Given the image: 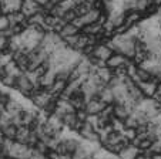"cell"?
<instances>
[{
    "label": "cell",
    "mask_w": 161,
    "mask_h": 159,
    "mask_svg": "<svg viewBox=\"0 0 161 159\" xmlns=\"http://www.w3.org/2000/svg\"><path fill=\"white\" fill-rule=\"evenodd\" d=\"M69 101L71 102V105L74 107L76 111H80V109H84L86 108V104H87V98L84 97V94L81 93V90L74 93L73 95L69 98Z\"/></svg>",
    "instance_id": "11"
},
{
    "label": "cell",
    "mask_w": 161,
    "mask_h": 159,
    "mask_svg": "<svg viewBox=\"0 0 161 159\" xmlns=\"http://www.w3.org/2000/svg\"><path fill=\"white\" fill-rule=\"evenodd\" d=\"M113 53L114 51L111 50V47L107 43H98V44L94 45V48H93V51H91V54L88 57L97 58V60H101V61H107Z\"/></svg>",
    "instance_id": "3"
},
{
    "label": "cell",
    "mask_w": 161,
    "mask_h": 159,
    "mask_svg": "<svg viewBox=\"0 0 161 159\" xmlns=\"http://www.w3.org/2000/svg\"><path fill=\"white\" fill-rule=\"evenodd\" d=\"M31 134H33L31 126L21 125V126H19V128H17V134H16V139H14V141L20 142V144H26V145H27V141H29V138L31 136Z\"/></svg>",
    "instance_id": "13"
},
{
    "label": "cell",
    "mask_w": 161,
    "mask_h": 159,
    "mask_svg": "<svg viewBox=\"0 0 161 159\" xmlns=\"http://www.w3.org/2000/svg\"><path fill=\"white\" fill-rule=\"evenodd\" d=\"M21 4H23V0H0V9L3 14L20 12Z\"/></svg>",
    "instance_id": "8"
},
{
    "label": "cell",
    "mask_w": 161,
    "mask_h": 159,
    "mask_svg": "<svg viewBox=\"0 0 161 159\" xmlns=\"http://www.w3.org/2000/svg\"><path fill=\"white\" fill-rule=\"evenodd\" d=\"M17 125H14V124H9V125L3 126V128H0V131H2V134H3V136L6 139H13L14 141L16 139V134H17Z\"/></svg>",
    "instance_id": "18"
},
{
    "label": "cell",
    "mask_w": 161,
    "mask_h": 159,
    "mask_svg": "<svg viewBox=\"0 0 161 159\" xmlns=\"http://www.w3.org/2000/svg\"><path fill=\"white\" fill-rule=\"evenodd\" d=\"M108 104H106V102H103L98 97H93V98H90L87 101V104H86V111H87L88 115H98L103 112V109L106 108Z\"/></svg>",
    "instance_id": "4"
},
{
    "label": "cell",
    "mask_w": 161,
    "mask_h": 159,
    "mask_svg": "<svg viewBox=\"0 0 161 159\" xmlns=\"http://www.w3.org/2000/svg\"><path fill=\"white\" fill-rule=\"evenodd\" d=\"M144 19V14L138 10H127L125 12V20H124V26L125 29H131L137 24H140V21Z\"/></svg>",
    "instance_id": "9"
},
{
    "label": "cell",
    "mask_w": 161,
    "mask_h": 159,
    "mask_svg": "<svg viewBox=\"0 0 161 159\" xmlns=\"http://www.w3.org/2000/svg\"><path fill=\"white\" fill-rule=\"evenodd\" d=\"M21 12L26 17H30L33 14H37L40 12H46L44 7L40 3H37L36 0H23V4H21Z\"/></svg>",
    "instance_id": "5"
},
{
    "label": "cell",
    "mask_w": 161,
    "mask_h": 159,
    "mask_svg": "<svg viewBox=\"0 0 161 159\" xmlns=\"http://www.w3.org/2000/svg\"><path fill=\"white\" fill-rule=\"evenodd\" d=\"M138 152H140V148L134 146L133 144H128L127 146L123 148V151L117 155V158L119 159H136Z\"/></svg>",
    "instance_id": "15"
},
{
    "label": "cell",
    "mask_w": 161,
    "mask_h": 159,
    "mask_svg": "<svg viewBox=\"0 0 161 159\" xmlns=\"http://www.w3.org/2000/svg\"><path fill=\"white\" fill-rule=\"evenodd\" d=\"M9 45H10V37H7L3 33H0V51L9 50Z\"/></svg>",
    "instance_id": "21"
},
{
    "label": "cell",
    "mask_w": 161,
    "mask_h": 159,
    "mask_svg": "<svg viewBox=\"0 0 161 159\" xmlns=\"http://www.w3.org/2000/svg\"><path fill=\"white\" fill-rule=\"evenodd\" d=\"M154 95H157V97H161V81L157 84V91H155V94Z\"/></svg>",
    "instance_id": "22"
},
{
    "label": "cell",
    "mask_w": 161,
    "mask_h": 159,
    "mask_svg": "<svg viewBox=\"0 0 161 159\" xmlns=\"http://www.w3.org/2000/svg\"><path fill=\"white\" fill-rule=\"evenodd\" d=\"M97 97L106 104H114L116 98H114V93H113V88L110 85H104V87L100 88Z\"/></svg>",
    "instance_id": "14"
},
{
    "label": "cell",
    "mask_w": 161,
    "mask_h": 159,
    "mask_svg": "<svg viewBox=\"0 0 161 159\" xmlns=\"http://www.w3.org/2000/svg\"><path fill=\"white\" fill-rule=\"evenodd\" d=\"M67 84H69V81H66V80H58V78H56V81L53 82V85L49 88V93L52 94L54 98H60V97L63 95L64 90H66Z\"/></svg>",
    "instance_id": "12"
},
{
    "label": "cell",
    "mask_w": 161,
    "mask_h": 159,
    "mask_svg": "<svg viewBox=\"0 0 161 159\" xmlns=\"http://www.w3.org/2000/svg\"><path fill=\"white\" fill-rule=\"evenodd\" d=\"M14 90H17L19 93H21L23 95H26V97H29V98H30L31 94L36 91V85L31 82V80L27 77V74H26V72H21V74L16 78V87H14Z\"/></svg>",
    "instance_id": "1"
},
{
    "label": "cell",
    "mask_w": 161,
    "mask_h": 159,
    "mask_svg": "<svg viewBox=\"0 0 161 159\" xmlns=\"http://www.w3.org/2000/svg\"><path fill=\"white\" fill-rule=\"evenodd\" d=\"M80 31H81V30H80L79 27H76L73 23H66L63 27L60 29L58 34L61 36V39H66V37H70V36H74V34H79Z\"/></svg>",
    "instance_id": "17"
},
{
    "label": "cell",
    "mask_w": 161,
    "mask_h": 159,
    "mask_svg": "<svg viewBox=\"0 0 161 159\" xmlns=\"http://www.w3.org/2000/svg\"><path fill=\"white\" fill-rule=\"evenodd\" d=\"M133 109L125 104H120V102H114L113 104V115L121 121H125L131 115Z\"/></svg>",
    "instance_id": "10"
},
{
    "label": "cell",
    "mask_w": 161,
    "mask_h": 159,
    "mask_svg": "<svg viewBox=\"0 0 161 159\" xmlns=\"http://www.w3.org/2000/svg\"><path fill=\"white\" fill-rule=\"evenodd\" d=\"M83 33L87 34V36H100L103 33V23L101 21H96V23L87 24L83 27Z\"/></svg>",
    "instance_id": "16"
},
{
    "label": "cell",
    "mask_w": 161,
    "mask_h": 159,
    "mask_svg": "<svg viewBox=\"0 0 161 159\" xmlns=\"http://www.w3.org/2000/svg\"><path fill=\"white\" fill-rule=\"evenodd\" d=\"M123 135H124L125 139L131 144V142L137 138V128H124L123 129Z\"/></svg>",
    "instance_id": "20"
},
{
    "label": "cell",
    "mask_w": 161,
    "mask_h": 159,
    "mask_svg": "<svg viewBox=\"0 0 161 159\" xmlns=\"http://www.w3.org/2000/svg\"><path fill=\"white\" fill-rule=\"evenodd\" d=\"M130 61V58H127L125 56H123L121 53H113L111 56H110V58L106 61V66L108 67L110 70H117L120 68V67H124L125 64Z\"/></svg>",
    "instance_id": "7"
},
{
    "label": "cell",
    "mask_w": 161,
    "mask_h": 159,
    "mask_svg": "<svg viewBox=\"0 0 161 159\" xmlns=\"http://www.w3.org/2000/svg\"><path fill=\"white\" fill-rule=\"evenodd\" d=\"M158 80L157 78L153 77L151 80H148V81H141L138 82V88L141 90V93H143V95L146 97V98H153L155 94V91H157V84H158Z\"/></svg>",
    "instance_id": "6"
},
{
    "label": "cell",
    "mask_w": 161,
    "mask_h": 159,
    "mask_svg": "<svg viewBox=\"0 0 161 159\" xmlns=\"http://www.w3.org/2000/svg\"><path fill=\"white\" fill-rule=\"evenodd\" d=\"M16 78H17V77H13V75H10V74H6L3 78H2V80H0V81H2V84H3L7 90H14V87H16Z\"/></svg>",
    "instance_id": "19"
},
{
    "label": "cell",
    "mask_w": 161,
    "mask_h": 159,
    "mask_svg": "<svg viewBox=\"0 0 161 159\" xmlns=\"http://www.w3.org/2000/svg\"><path fill=\"white\" fill-rule=\"evenodd\" d=\"M53 98H54V97L49 93V90H46V88H36V91H34L30 97L33 105L39 109H43Z\"/></svg>",
    "instance_id": "2"
}]
</instances>
